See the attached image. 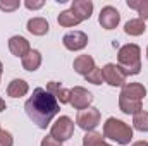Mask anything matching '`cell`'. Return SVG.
Listing matches in <instances>:
<instances>
[{
    "label": "cell",
    "mask_w": 148,
    "mask_h": 146,
    "mask_svg": "<svg viewBox=\"0 0 148 146\" xmlns=\"http://www.w3.org/2000/svg\"><path fill=\"white\" fill-rule=\"evenodd\" d=\"M40 65H41V53L38 50H31L26 57H23V69L35 72Z\"/></svg>",
    "instance_id": "e0dca14e"
},
{
    "label": "cell",
    "mask_w": 148,
    "mask_h": 146,
    "mask_svg": "<svg viewBox=\"0 0 148 146\" xmlns=\"http://www.w3.org/2000/svg\"><path fill=\"white\" fill-rule=\"evenodd\" d=\"M102 72H103V81H105L107 84L114 86V88L126 84L127 74L122 71V67H119V65H115V64H107V65H103Z\"/></svg>",
    "instance_id": "8992f818"
},
{
    "label": "cell",
    "mask_w": 148,
    "mask_h": 146,
    "mask_svg": "<svg viewBox=\"0 0 148 146\" xmlns=\"http://www.w3.org/2000/svg\"><path fill=\"white\" fill-rule=\"evenodd\" d=\"M133 126L141 132H148V112L141 110L136 115H133Z\"/></svg>",
    "instance_id": "603a6c76"
},
{
    "label": "cell",
    "mask_w": 148,
    "mask_h": 146,
    "mask_svg": "<svg viewBox=\"0 0 148 146\" xmlns=\"http://www.w3.org/2000/svg\"><path fill=\"white\" fill-rule=\"evenodd\" d=\"M83 146H110V145L103 141V136H102L100 132L90 131V132H86L84 138H83Z\"/></svg>",
    "instance_id": "ffe728a7"
},
{
    "label": "cell",
    "mask_w": 148,
    "mask_h": 146,
    "mask_svg": "<svg viewBox=\"0 0 148 146\" xmlns=\"http://www.w3.org/2000/svg\"><path fill=\"white\" fill-rule=\"evenodd\" d=\"M26 115L40 129H47L52 119L59 113V102L43 88H36L24 103Z\"/></svg>",
    "instance_id": "6da1fadb"
},
{
    "label": "cell",
    "mask_w": 148,
    "mask_h": 146,
    "mask_svg": "<svg viewBox=\"0 0 148 146\" xmlns=\"http://www.w3.org/2000/svg\"><path fill=\"white\" fill-rule=\"evenodd\" d=\"M26 28H28V31H29L31 35H35V36H43V35H47L48 29H50L47 19H43V17H33V19H29Z\"/></svg>",
    "instance_id": "2e32d148"
},
{
    "label": "cell",
    "mask_w": 148,
    "mask_h": 146,
    "mask_svg": "<svg viewBox=\"0 0 148 146\" xmlns=\"http://www.w3.org/2000/svg\"><path fill=\"white\" fill-rule=\"evenodd\" d=\"M86 77V81L88 83H91V84H102L103 83V72H102V69H98V67H95L91 72L88 74V76H84Z\"/></svg>",
    "instance_id": "cb8c5ba5"
},
{
    "label": "cell",
    "mask_w": 148,
    "mask_h": 146,
    "mask_svg": "<svg viewBox=\"0 0 148 146\" xmlns=\"http://www.w3.org/2000/svg\"><path fill=\"white\" fill-rule=\"evenodd\" d=\"M127 7L134 9L140 14L141 21H147L148 19V0H127Z\"/></svg>",
    "instance_id": "44dd1931"
},
{
    "label": "cell",
    "mask_w": 148,
    "mask_h": 146,
    "mask_svg": "<svg viewBox=\"0 0 148 146\" xmlns=\"http://www.w3.org/2000/svg\"><path fill=\"white\" fill-rule=\"evenodd\" d=\"M103 138L115 141L117 145L126 146L133 139V129L126 122H122V120H119L115 117H110L103 124Z\"/></svg>",
    "instance_id": "3957f363"
},
{
    "label": "cell",
    "mask_w": 148,
    "mask_h": 146,
    "mask_svg": "<svg viewBox=\"0 0 148 146\" xmlns=\"http://www.w3.org/2000/svg\"><path fill=\"white\" fill-rule=\"evenodd\" d=\"M73 67H74V71H76L77 74L88 76V74L95 69V60H93L91 55H79V57L74 59Z\"/></svg>",
    "instance_id": "5bb4252c"
},
{
    "label": "cell",
    "mask_w": 148,
    "mask_h": 146,
    "mask_svg": "<svg viewBox=\"0 0 148 146\" xmlns=\"http://www.w3.org/2000/svg\"><path fill=\"white\" fill-rule=\"evenodd\" d=\"M2 71H3V65H2V62H0V77H2Z\"/></svg>",
    "instance_id": "4dcf8cb0"
},
{
    "label": "cell",
    "mask_w": 148,
    "mask_h": 146,
    "mask_svg": "<svg viewBox=\"0 0 148 146\" xmlns=\"http://www.w3.org/2000/svg\"><path fill=\"white\" fill-rule=\"evenodd\" d=\"M147 57H148V48H147Z\"/></svg>",
    "instance_id": "1f68e13d"
},
{
    "label": "cell",
    "mask_w": 148,
    "mask_h": 146,
    "mask_svg": "<svg viewBox=\"0 0 148 146\" xmlns=\"http://www.w3.org/2000/svg\"><path fill=\"white\" fill-rule=\"evenodd\" d=\"M71 12L83 23L91 17L93 14V2L91 0H74L71 5Z\"/></svg>",
    "instance_id": "7c38bea8"
},
{
    "label": "cell",
    "mask_w": 148,
    "mask_h": 146,
    "mask_svg": "<svg viewBox=\"0 0 148 146\" xmlns=\"http://www.w3.org/2000/svg\"><path fill=\"white\" fill-rule=\"evenodd\" d=\"M9 50H10L12 55L23 59V57H26V55L31 52V46H29V41H28L24 36L16 35V36H12L10 40H9Z\"/></svg>",
    "instance_id": "30bf717a"
},
{
    "label": "cell",
    "mask_w": 148,
    "mask_h": 146,
    "mask_svg": "<svg viewBox=\"0 0 148 146\" xmlns=\"http://www.w3.org/2000/svg\"><path fill=\"white\" fill-rule=\"evenodd\" d=\"M29 91V86L24 79H12L7 86V95L12 98H21Z\"/></svg>",
    "instance_id": "9a60e30c"
},
{
    "label": "cell",
    "mask_w": 148,
    "mask_h": 146,
    "mask_svg": "<svg viewBox=\"0 0 148 146\" xmlns=\"http://www.w3.org/2000/svg\"><path fill=\"white\" fill-rule=\"evenodd\" d=\"M62 43H64V46H66L67 50L77 52V50H83V48L88 45V36H86V33H83V31H69V33L64 35Z\"/></svg>",
    "instance_id": "ba28073f"
},
{
    "label": "cell",
    "mask_w": 148,
    "mask_h": 146,
    "mask_svg": "<svg viewBox=\"0 0 148 146\" xmlns=\"http://www.w3.org/2000/svg\"><path fill=\"white\" fill-rule=\"evenodd\" d=\"M74 134V122L71 120V117L67 115H62L59 117L53 124H52V129H50V136L55 138L57 141H67L71 139Z\"/></svg>",
    "instance_id": "277c9868"
},
{
    "label": "cell",
    "mask_w": 148,
    "mask_h": 146,
    "mask_svg": "<svg viewBox=\"0 0 148 146\" xmlns=\"http://www.w3.org/2000/svg\"><path fill=\"white\" fill-rule=\"evenodd\" d=\"M12 145H14L12 134L5 129H0V146H12Z\"/></svg>",
    "instance_id": "484cf974"
},
{
    "label": "cell",
    "mask_w": 148,
    "mask_h": 146,
    "mask_svg": "<svg viewBox=\"0 0 148 146\" xmlns=\"http://www.w3.org/2000/svg\"><path fill=\"white\" fill-rule=\"evenodd\" d=\"M117 65L122 67V71L127 76H136L141 72V50L134 43H127L119 48L117 53Z\"/></svg>",
    "instance_id": "7a4b0ae2"
},
{
    "label": "cell",
    "mask_w": 148,
    "mask_h": 146,
    "mask_svg": "<svg viewBox=\"0 0 148 146\" xmlns=\"http://www.w3.org/2000/svg\"><path fill=\"white\" fill-rule=\"evenodd\" d=\"M131 146H148V141H136V143H133Z\"/></svg>",
    "instance_id": "f1b7e54d"
},
{
    "label": "cell",
    "mask_w": 148,
    "mask_h": 146,
    "mask_svg": "<svg viewBox=\"0 0 148 146\" xmlns=\"http://www.w3.org/2000/svg\"><path fill=\"white\" fill-rule=\"evenodd\" d=\"M19 5H21L19 0H12V2L0 0V10H5V12H14L16 9H19Z\"/></svg>",
    "instance_id": "d4e9b609"
},
{
    "label": "cell",
    "mask_w": 148,
    "mask_h": 146,
    "mask_svg": "<svg viewBox=\"0 0 148 146\" xmlns=\"http://www.w3.org/2000/svg\"><path fill=\"white\" fill-rule=\"evenodd\" d=\"M119 21H121V14H119V10H117L115 7L105 5V7L100 10L98 23H100V26H102L103 29H114V28H117Z\"/></svg>",
    "instance_id": "9c48e42d"
},
{
    "label": "cell",
    "mask_w": 148,
    "mask_h": 146,
    "mask_svg": "<svg viewBox=\"0 0 148 146\" xmlns=\"http://www.w3.org/2000/svg\"><path fill=\"white\" fill-rule=\"evenodd\" d=\"M121 96L129 98V100H138V102H141V100L147 96V88H145L141 83H126V84L122 86Z\"/></svg>",
    "instance_id": "8fae6325"
},
{
    "label": "cell",
    "mask_w": 148,
    "mask_h": 146,
    "mask_svg": "<svg viewBox=\"0 0 148 146\" xmlns=\"http://www.w3.org/2000/svg\"><path fill=\"white\" fill-rule=\"evenodd\" d=\"M41 146H62V143L57 141V139L52 138V136H45V138L41 139Z\"/></svg>",
    "instance_id": "4316f807"
},
{
    "label": "cell",
    "mask_w": 148,
    "mask_h": 146,
    "mask_svg": "<svg viewBox=\"0 0 148 146\" xmlns=\"http://www.w3.org/2000/svg\"><path fill=\"white\" fill-rule=\"evenodd\" d=\"M100 119H102L100 110L95 108V107H88V108L79 110V112H77L76 124H77L83 131L90 132V131H93V129L100 124Z\"/></svg>",
    "instance_id": "5b68a950"
},
{
    "label": "cell",
    "mask_w": 148,
    "mask_h": 146,
    "mask_svg": "<svg viewBox=\"0 0 148 146\" xmlns=\"http://www.w3.org/2000/svg\"><path fill=\"white\" fill-rule=\"evenodd\" d=\"M57 23H59L60 26H64V28H73V26H77L81 21L74 16L73 12H71V9H69V10H64V12L59 14Z\"/></svg>",
    "instance_id": "7402d4cb"
},
{
    "label": "cell",
    "mask_w": 148,
    "mask_h": 146,
    "mask_svg": "<svg viewBox=\"0 0 148 146\" xmlns=\"http://www.w3.org/2000/svg\"><path fill=\"white\" fill-rule=\"evenodd\" d=\"M119 108H121L122 113L136 115L138 112H141V102H138V100H129V98H124V96H119Z\"/></svg>",
    "instance_id": "ac0fdd59"
},
{
    "label": "cell",
    "mask_w": 148,
    "mask_h": 146,
    "mask_svg": "<svg viewBox=\"0 0 148 146\" xmlns=\"http://www.w3.org/2000/svg\"><path fill=\"white\" fill-rule=\"evenodd\" d=\"M93 102V95L83 88V86H74L71 89V105H73L76 110H84L90 107V103Z\"/></svg>",
    "instance_id": "52a82bcc"
},
{
    "label": "cell",
    "mask_w": 148,
    "mask_h": 146,
    "mask_svg": "<svg viewBox=\"0 0 148 146\" xmlns=\"http://www.w3.org/2000/svg\"><path fill=\"white\" fill-rule=\"evenodd\" d=\"M147 31V26H145V21H141L140 17L138 19H129L124 26V33L129 35V36H140Z\"/></svg>",
    "instance_id": "d6986e66"
},
{
    "label": "cell",
    "mask_w": 148,
    "mask_h": 146,
    "mask_svg": "<svg viewBox=\"0 0 148 146\" xmlns=\"http://www.w3.org/2000/svg\"><path fill=\"white\" fill-rule=\"evenodd\" d=\"M5 108H7V105H5V102H3V98L0 96V112H3Z\"/></svg>",
    "instance_id": "f546056e"
},
{
    "label": "cell",
    "mask_w": 148,
    "mask_h": 146,
    "mask_svg": "<svg viewBox=\"0 0 148 146\" xmlns=\"http://www.w3.org/2000/svg\"><path fill=\"white\" fill-rule=\"evenodd\" d=\"M47 91H48L57 102H60V103H69V102H71V89L60 86V83H57V81H50V83L47 84Z\"/></svg>",
    "instance_id": "4fadbf2b"
},
{
    "label": "cell",
    "mask_w": 148,
    "mask_h": 146,
    "mask_svg": "<svg viewBox=\"0 0 148 146\" xmlns=\"http://www.w3.org/2000/svg\"><path fill=\"white\" fill-rule=\"evenodd\" d=\"M43 3H45L43 0H38V2H35V0H26V2H24V5H26L29 10H36V9H41V7H43Z\"/></svg>",
    "instance_id": "83f0119b"
}]
</instances>
